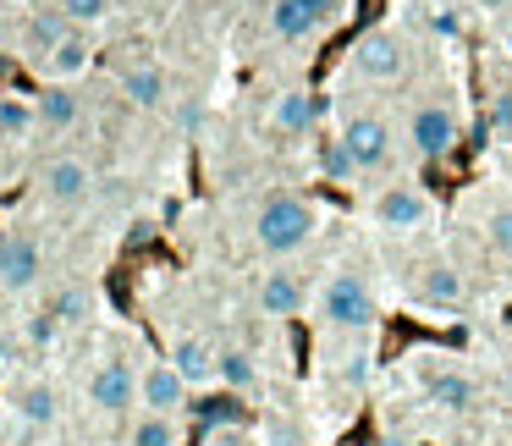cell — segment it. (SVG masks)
I'll use <instances>...</instances> for the list:
<instances>
[{"label":"cell","instance_id":"1","mask_svg":"<svg viewBox=\"0 0 512 446\" xmlns=\"http://www.w3.org/2000/svg\"><path fill=\"white\" fill-rule=\"evenodd\" d=\"M314 232H320V210L309 199H298V193H270L254 210V243L270 259H287L298 248H309Z\"/></svg>","mask_w":512,"mask_h":446},{"label":"cell","instance_id":"2","mask_svg":"<svg viewBox=\"0 0 512 446\" xmlns=\"http://www.w3.org/2000/svg\"><path fill=\"white\" fill-rule=\"evenodd\" d=\"M320 325L342 336H364L375 325V292H369V281L358 270H336L320 287Z\"/></svg>","mask_w":512,"mask_h":446},{"label":"cell","instance_id":"3","mask_svg":"<svg viewBox=\"0 0 512 446\" xmlns=\"http://www.w3.org/2000/svg\"><path fill=\"white\" fill-rule=\"evenodd\" d=\"M457 138H463V116H457L452 100L430 94V100H419L408 111V144L419 160H446L457 149Z\"/></svg>","mask_w":512,"mask_h":446},{"label":"cell","instance_id":"4","mask_svg":"<svg viewBox=\"0 0 512 446\" xmlns=\"http://www.w3.org/2000/svg\"><path fill=\"white\" fill-rule=\"evenodd\" d=\"M347 72L364 83H397L408 72V45L391 28H369L353 50H347Z\"/></svg>","mask_w":512,"mask_h":446},{"label":"cell","instance_id":"5","mask_svg":"<svg viewBox=\"0 0 512 446\" xmlns=\"http://www.w3.org/2000/svg\"><path fill=\"white\" fill-rule=\"evenodd\" d=\"M369 215H375V226H386V232H419L424 221L435 215V199L419 188V182H386V188L369 199Z\"/></svg>","mask_w":512,"mask_h":446},{"label":"cell","instance_id":"6","mask_svg":"<svg viewBox=\"0 0 512 446\" xmlns=\"http://www.w3.org/2000/svg\"><path fill=\"white\" fill-rule=\"evenodd\" d=\"M336 138L347 144V155H353L358 171H380V166H391V155H397V133H391V122H386V116H375V111L347 116Z\"/></svg>","mask_w":512,"mask_h":446},{"label":"cell","instance_id":"7","mask_svg":"<svg viewBox=\"0 0 512 446\" xmlns=\"http://www.w3.org/2000/svg\"><path fill=\"white\" fill-rule=\"evenodd\" d=\"M45 276V254L28 232H0V292H28Z\"/></svg>","mask_w":512,"mask_h":446},{"label":"cell","instance_id":"8","mask_svg":"<svg viewBox=\"0 0 512 446\" xmlns=\"http://www.w3.org/2000/svg\"><path fill=\"white\" fill-rule=\"evenodd\" d=\"M413 298H419L424 309H457V303L468 298V281L452 259H424V265L413 270Z\"/></svg>","mask_w":512,"mask_h":446},{"label":"cell","instance_id":"9","mask_svg":"<svg viewBox=\"0 0 512 446\" xmlns=\"http://www.w3.org/2000/svg\"><path fill=\"white\" fill-rule=\"evenodd\" d=\"M254 303L270 320H292V314H303V303H309V281H303L298 270H265L259 287H254Z\"/></svg>","mask_w":512,"mask_h":446},{"label":"cell","instance_id":"10","mask_svg":"<svg viewBox=\"0 0 512 446\" xmlns=\"http://www.w3.org/2000/svg\"><path fill=\"white\" fill-rule=\"evenodd\" d=\"M89 188H94V166L78 160V155H61V160H50V166L39 171V193H45L50 204H83Z\"/></svg>","mask_w":512,"mask_h":446},{"label":"cell","instance_id":"11","mask_svg":"<svg viewBox=\"0 0 512 446\" xmlns=\"http://www.w3.org/2000/svg\"><path fill=\"white\" fill-rule=\"evenodd\" d=\"M133 391H138L133 364H122V358H105V364L89 375V408H100V413H127V408H133Z\"/></svg>","mask_w":512,"mask_h":446},{"label":"cell","instance_id":"12","mask_svg":"<svg viewBox=\"0 0 512 446\" xmlns=\"http://www.w3.org/2000/svg\"><path fill=\"white\" fill-rule=\"evenodd\" d=\"M67 34H72V23H67V12H61L56 0H50V6H28V12H23V50L34 56V67H39V61H45Z\"/></svg>","mask_w":512,"mask_h":446},{"label":"cell","instance_id":"13","mask_svg":"<svg viewBox=\"0 0 512 446\" xmlns=\"http://www.w3.org/2000/svg\"><path fill=\"white\" fill-rule=\"evenodd\" d=\"M138 402H144L149 413H177L182 402H188V380H182L177 364H149L144 375H138Z\"/></svg>","mask_w":512,"mask_h":446},{"label":"cell","instance_id":"14","mask_svg":"<svg viewBox=\"0 0 512 446\" xmlns=\"http://www.w3.org/2000/svg\"><path fill=\"white\" fill-rule=\"evenodd\" d=\"M314 122H320V100L309 89H281L276 105H270V127L281 138H309Z\"/></svg>","mask_w":512,"mask_h":446},{"label":"cell","instance_id":"15","mask_svg":"<svg viewBox=\"0 0 512 446\" xmlns=\"http://www.w3.org/2000/svg\"><path fill=\"white\" fill-rule=\"evenodd\" d=\"M89 61H94L89 39H83V28H72V34L61 39L45 61H39V72H45V83H78L83 72H89Z\"/></svg>","mask_w":512,"mask_h":446},{"label":"cell","instance_id":"16","mask_svg":"<svg viewBox=\"0 0 512 446\" xmlns=\"http://www.w3.org/2000/svg\"><path fill=\"white\" fill-rule=\"evenodd\" d=\"M265 23H270V34H276L281 45H303V39L325 34V28H320V17H314L309 6H303V0H270Z\"/></svg>","mask_w":512,"mask_h":446},{"label":"cell","instance_id":"17","mask_svg":"<svg viewBox=\"0 0 512 446\" xmlns=\"http://www.w3.org/2000/svg\"><path fill=\"white\" fill-rule=\"evenodd\" d=\"M424 391H430V402L446 408V413H468L479 402V386L463 375V369H435V375L424 380Z\"/></svg>","mask_w":512,"mask_h":446},{"label":"cell","instance_id":"18","mask_svg":"<svg viewBox=\"0 0 512 446\" xmlns=\"http://www.w3.org/2000/svg\"><path fill=\"white\" fill-rule=\"evenodd\" d=\"M122 94L138 111H155V105H166V72H160L155 61H133V67L122 72Z\"/></svg>","mask_w":512,"mask_h":446},{"label":"cell","instance_id":"19","mask_svg":"<svg viewBox=\"0 0 512 446\" xmlns=\"http://www.w3.org/2000/svg\"><path fill=\"white\" fill-rule=\"evenodd\" d=\"M215 347L199 342V336H177V347H171V364L182 369V380L188 386H204V380H215Z\"/></svg>","mask_w":512,"mask_h":446},{"label":"cell","instance_id":"20","mask_svg":"<svg viewBox=\"0 0 512 446\" xmlns=\"http://www.w3.org/2000/svg\"><path fill=\"white\" fill-rule=\"evenodd\" d=\"M34 105H39V127H50V133H61V127H72L83 116V100L72 94V83H50Z\"/></svg>","mask_w":512,"mask_h":446},{"label":"cell","instance_id":"21","mask_svg":"<svg viewBox=\"0 0 512 446\" xmlns=\"http://www.w3.org/2000/svg\"><path fill=\"white\" fill-rule=\"evenodd\" d=\"M17 413H23L28 424H56V386L50 380H28V386H17Z\"/></svg>","mask_w":512,"mask_h":446},{"label":"cell","instance_id":"22","mask_svg":"<svg viewBox=\"0 0 512 446\" xmlns=\"http://www.w3.org/2000/svg\"><path fill=\"white\" fill-rule=\"evenodd\" d=\"M34 127H39V105L17 100V94H0V138L6 144H23Z\"/></svg>","mask_w":512,"mask_h":446},{"label":"cell","instance_id":"23","mask_svg":"<svg viewBox=\"0 0 512 446\" xmlns=\"http://www.w3.org/2000/svg\"><path fill=\"white\" fill-rule=\"evenodd\" d=\"M215 380H221L226 391H248L259 380V364L254 353H243V347H226L221 358H215Z\"/></svg>","mask_w":512,"mask_h":446},{"label":"cell","instance_id":"24","mask_svg":"<svg viewBox=\"0 0 512 446\" xmlns=\"http://www.w3.org/2000/svg\"><path fill=\"white\" fill-rule=\"evenodd\" d=\"M127 446H177V424H171V413H144V419H133Z\"/></svg>","mask_w":512,"mask_h":446},{"label":"cell","instance_id":"25","mask_svg":"<svg viewBox=\"0 0 512 446\" xmlns=\"http://www.w3.org/2000/svg\"><path fill=\"white\" fill-rule=\"evenodd\" d=\"M485 243L496 259H507L512 265V204H496V210L485 215Z\"/></svg>","mask_w":512,"mask_h":446},{"label":"cell","instance_id":"26","mask_svg":"<svg viewBox=\"0 0 512 446\" xmlns=\"http://www.w3.org/2000/svg\"><path fill=\"white\" fill-rule=\"evenodd\" d=\"M320 171L331 182H353L358 177V166H353V155H347L342 138H325V144H320Z\"/></svg>","mask_w":512,"mask_h":446},{"label":"cell","instance_id":"27","mask_svg":"<svg viewBox=\"0 0 512 446\" xmlns=\"http://www.w3.org/2000/svg\"><path fill=\"white\" fill-rule=\"evenodd\" d=\"M56 6L67 12L72 28H94V23H105V17H111L116 0H56Z\"/></svg>","mask_w":512,"mask_h":446},{"label":"cell","instance_id":"28","mask_svg":"<svg viewBox=\"0 0 512 446\" xmlns=\"http://www.w3.org/2000/svg\"><path fill=\"white\" fill-rule=\"evenodd\" d=\"M56 331H61V314H56V309H39V314H28V325H23L28 347H50V342H56Z\"/></svg>","mask_w":512,"mask_h":446},{"label":"cell","instance_id":"29","mask_svg":"<svg viewBox=\"0 0 512 446\" xmlns=\"http://www.w3.org/2000/svg\"><path fill=\"white\" fill-rule=\"evenodd\" d=\"M50 309L61 314V325H83V320H89V298H83L78 287H72V292H61V298L50 303Z\"/></svg>","mask_w":512,"mask_h":446},{"label":"cell","instance_id":"30","mask_svg":"<svg viewBox=\"0 0 512 446\" xmlns=\"http://www.w3.org/2000/svg\"><path fill=\"white\" fill-rule=\"evenodd\" d=\"M303 6H309V12H314V17H320V28H331V23H336V17H342V12H347V0H303Z\"/></svg>","mask_w":512,"mask_h":446},{"label":"cell","instance_id":"31","mask_svg":"<svg viewBox=\"0 0 512 446\" xmlns=\"http://www.w3.org/2000/svg\"><path fill=\"white\" fill-rule=\"evenodd\" d=\"M237 413H243V408H237V397H215V402H204V419H221V424H232Z\"/></svg>","mask_w":512,"mask_h":446},{"label":"cell","instance_id":"32","mask_svg":"<svg viewBox=\"0 0 512 446\" xmlns=\"http://www.w3.org/2000/svg\"><path fill=\"white\" fill-rule=\"evenodd\" d=\"M490 127H496V133H512V94H496V105H490Z\"/></svg>","mask_w":512,"mask_h":446},{"label":"cell","instance_id":"33","mask_svg":"<svg viewBox=\"0 0 512 446\" xmlns=\"http://www.w3.org/2000/svg\"><path fill=\"white\" fill-rule=\"evenodd\" d=\"M430 28H435V34H457L463 23H457V12H435V17H430Z\"/></svg>","mask_w":512,"mask_h":446},{"label":"cell","instance_id":"34","mask_svg":"<svg viewBox=\"0 0 512 446\" xmlns=\"http://www.w3.org/2000/svg\"><path fill=\"white\" fill-rule=\"evenodd\" d=\"M270 441H276V446H298V435H292L287 424H270Z\"/></svg>","mask_w":512,"mask_h":446},{"label":"cell","instance_id":"35","mask_svg":"<svg viewBox=\"0 0 512 446\" xmlns=\"http://www.w3.org/2000/svg\"><path fill=\"white\" fill-rule=\"evenodd\" d=\"M149 237H155V226H149V221H138L133 232H127V243H149Z\"/></svg>","mask_w":512,"mask_h":446},{"label":"cell","instance_id":"36","mask_svg":"<svg viewBox=\"0 0 512 446\" xmlns=\"http://www.w3.org/2000/svg\"><path fill=\"white\" fill-rule=\"evenodd\" d=\"M474 6H485V12H507L512 0H474Z\"/></svg>","mask_w":512,"mask_h":446},{"label":"cell","instance_id":"37","mask_svg":"<svg viewBox=\"0 0 512 446\" xmlns=\"http://www.w3.org/2000/svg\"><path fill=\"white\" fill-rule=\"evenodd\" d=\"M441 446H479V441H474V435H446Z\"/></svg>","mask_w":512,"mask_h":446},{"label":"cell","instance_id":"38","mask_svg":"<svg viewBox=\"0 0 512 446\" xmlns=\"http://www.w3.org/2000/svg\"><path fill=\"white\" fill-rule=\"evenodd\" d=\"M94 446H105V441H94Z\"/></svg>","mask_w":512,"mask_h":446}]
</instances>
